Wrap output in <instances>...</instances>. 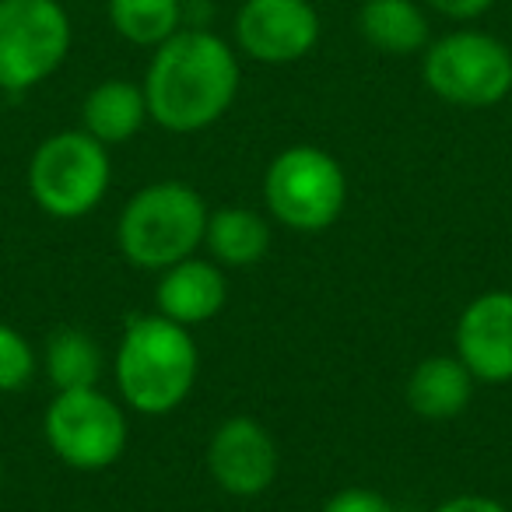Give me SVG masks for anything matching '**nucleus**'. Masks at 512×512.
<instances>
[{"mask_svg":"<svg viewBox=\"0 0 512 512\" xmlns=\"http://www.w3.org/2000/svg\"><path fill=\"white\" fill-rule=\"evenodd\" d=\"M239 81V57L218 32L179 29L151 53L141 88L158 127L169 134H200L232 109Z\"/></svg>","mask_w":512,"mask_h":512,"instance_id":"nucleus-1","label":"nucleus"},{"mask_svg":"<svg viewBox=\"0 0 512 512\" xmlns=\"http://www.w3.org/2000/svg\"><path fill=\"white\" fill-rule=\"evenodd\" d=\"M200 355L190 327L169 316H130L116 348V390L130 411L144 418L172 414L193 393Z\"/></svg>","mask_w":512,"mask_h":512,"instance_id":"nucleus-2","label":"nucleus"},{"mask_svg":"<svg viewBox=\"0 0 512 512\" xmlns=\"http://www.w3.org/2000/svg\"><path fill=\"white\" fill-rule=\"evenodd\" d=\"M207 204L193 186L179 179H158L123 204L116 221L120 253L141 271H158L197 256L207 232Z\"/></svg>","mask_w":512,"mask_h":512,"instance_id":"nucleus-3","label":"nucleus"},{"mask_svg":"<svg viewBox=\"0 0 512 512\" xmlns=\"http://www.w3.org/2000/svg\"><path fill=\"white\" fill-rule=\"evenodd\" d=\"M109 179V148L85 130H60L32 151L29 193L57 221H78L92 214L106 197Z\"/></svg>","mask_w":512,"mask_h":512,"instance_id":"nucleus-4","label":"nucleus"},{"mask_svg":"<svg viewBox=\"0 0 512 512\" xmlns=\"http://www.w3.org/2000/svg\"><path fill=\"white\" fill-rule=\"evenodd\" d=\"M264 200L267 211L292 232H323L344 214L348 176L330 151L292 144L267 165Z\"/></svg>","mask_w":512,"mask_h":512,"instance_id":"nucleus-5","label":"nucleus"},{"mask_svg":"<svg viewBox=\"0 0 512 512\" xmlns=\"http://www.w3.org/2000/svg\"><path fill=\"white\" fill-rule=\"evenodd\" d=\"M421 78L449 106H498L512 92V50L491 32L453 29L425 46Z\"/></svg>","mask_w":512,"mask_h":512,"instance_id":"nucleus-6","label":"nucleus"},{"mask_svg":"<svg viewBox=\"0 0 512 512\" xmlns=\"http://www.w3.org/2000/svg\"><path fill=\"white\" fill-rule=\"evenodd\" d=\"M74 43L60 0H0V92L18 95L64 67Z\"/></svg>","mask_w":512,"mask_h":512,"instance_id":"nucleus-7","label":"nucleus"},{"mask_svg":"<svg viewBox=\"0 0 512 512\" xmlns=\"http://www.w3.org/2000/svg\"><path fill=\"white\" fill-rule=\"evenodd\" d=\"M46 446L74 470H106L127 449V414L99 386L57 390L43 414Z\"/></svg>","mask_w":512,"mask_h":512,"instance_id":"nucleus-8","label":"nucleus"},{"mask_svg":"<svg viewBox=\"0 0 512 512\" xmlns=\"http://www.w3.org/2000/svg\"><path fill=\"white\" fill-rule=\"evenodd\" d=\"M320 11L309 0H242L235 11V43L267 67L299 64L320 43Z\"/></svg>","mask_w":512,"mask_h":512,"instance_id":"nucleus-9","label":"nucleus"},{"mask_svg":"<svg viewBox=\"0 0 512 512\" xmlns=\"http://www.w3.org/2000/svg\"><path fill=\"white\" fill-rule=\"evenodd\" d=\"M207 470L214 484L232 498L264 495L281 470V453L274 435L256 418H228L214 428L207 442Z\"/></svg>","mask_w":512,"mask_h":512,"instance_id":"nucleus-10","label":"nucleus"},{"mask_svg":"<svg viewBox=\"0 0 512 512\" xmlns=\"http://www.w3.org/2000/svg\"><path fill=\"white\" fill-rule=\"evenodd\" d=\"M456 358L477 383H512V292L491 288L467 302L456 320Z\"/></svg>","mask_w":512,"mask_h":512,"instance_id":"nucleus-11","label":"nucleus"},{"mask_svg":"<svg viewBox=\"0 0 512 512\" xmlns=\"http://www.w3.org/2000/svg\"><path fill=\"white\" fill-rule=\"evenodd\" d=\"M158 313L169 316L179 327H200L214 320L228 302V278L225 267L200 256H186L179 264L165 267L155 288Z\"/></svg>","mask_w":512,"mask_h":512,"instance_id":"nucleus-12","label":"nucleus"},{"mask_svg":"<svg viewBox=\"0 0 512 512\" xmlns=\"http://www.w3.org/2000/svg\"><path fill=\"white\" fill-rule=\"evenodd\" d=\"M477 379L456 355H432L414 365L407 379V407L418 418L449 421L467 411Z\"/></svg>","mask_w":512,"mask_h":512,"instance_id":"nucleus-13","label":"nucleus"},{"mask_svg":"<svg viewBox=\"0 0 512 512\" xmlns=\"http://www.w3.org/2000/svg\"><path fill=\"white\" fill-rule=\"evenodd\" d=\"M144 120H151L144 88L127 78L99 81L81 102V130L92 134L99 144H106V148L127 144L130 137H137Z\"/></svg>","mask_w":512,"mask_h":512,"instance_id":"nucleus-14","label":"nucleus"},{"mask_svg":"<svg viewBox=\"0 0 512 512\" xmlns=\"http://www.w3.org/2000/svg\"><path fill=\"white\" fill-rule=\"evenodd\" d=\"M355 25L365 43L390 57H411L432 43L428 15L418 0H365Z\"/></svg>","mask_w":512,"mask_h":512,"instance_id":"nucleus-15","label":"nucleus"},{"mask_svg":"<svg viewBox=\"0 0 512 512\" xmlns=\"http://www.w3.org/2000/svg\"><path fill=\"white\" fill-rule=\"evenodd\" d=\"M204 246L218 267H228V271L253 267L271 249V225L264 221V214L249 207H218L207 214Z\"/></svg>","mask_w":512,"mask_h":512,"instance_id":"nucleus-16","label":"nucleus"},{"mask_svg":"<svg viewBox=\"0 0 512 512\" xmlns=\"http://www.w3.org/2000/svg\"><path fill=\"white\" fill-rule=\"evenodd\" d=\"M106 15L116 36L144 50H158L165 39L186 29L183 0H106Z\"/></svg>","mask_w":512,"mask_h":512,"instance_id":"nucleus-17","label":"nucleus"},{"mask_svg":"<svg viewBox=\"0 0 512 512\" xmlns=\"http://www.w3.org/2000/svg\"><path fill=\"white\" fill-rule=\"evenodd\" d=\"M43 369L53 390H81V386H99L102 376V348L85 330H57L46 341Z\"/></svg>","mask_w":512,"mask_h":512,"instance_id":"nucleus-18","label":"nucleus"},{"mask_svg":"<svg viewBox=\"0 0 512 512\" xmlns=\"http://www.w3.org/2000/svg\"><path fill=\"white\" fill-rule=\"evenodd\" d=\"M36 376V351L15 327L0 323V393H18Z\"/></svg>","mask_w":512,"mask_h":512,"instance_id":"nucleus-19","label":"nucleus"},{"mask_svg":"<svg viewBox=\"0 0 512 512\" xmlns=\"http://www.w3.org/2000/svg\"><path fill=\"white\" fill-rule=\"evenodd\" d=\"M323 512H397L390 498L372 488H341L337 495L327 498Z\"/></svg>","mask_w":512,"mask_h":512,"instance_id":"nucleus-20","label":"nucleus"},{"mask_svg":"<svg viewBox=\"0 0 512 512\" xmlns=\"http://www.w3.org/2000/svg\"><path fill=\"white\" fill-rule=\"evenodd\" d=\"M425 4L449 22H474L495 8V0H425Z\"/></svg>","mask_w":512,"mask_h":512,"instance_id":"nucleus-21","label":"nucleus"},{"mask_svg":"<svg viewBox=\"0 0 512 512\" xmlns=\"http://www.w3.org/2000/svg\"><path fill=\"white\" fill-rule=\"evenodd\" d=\"M432 512H509L498 498L488 495H453L446 502H439Z\"/></svg>","mask_w":512,"mask_h":512,"instance_id":"nucleus-22","label":"nucleus"},{"mask_svg":"<svg viewBox=\"0 0 512 512\" xmlns=\"http://www.w3.org/2000/svg\"><path fill=\"white\" fill-rule=\"evenodd\" d=\"M0 488H4V463H0Z\"/></svg>","mask_w":512,"mask_h":512,"instance_id":"nucleus-23","label":"nucleus"},{"mask_svg":"<svg viewBox=\"0 0 512 512\" xmlns=\"http://www.w3.org/2000/svg\"><path fill=\"white\" fill-rule=\"evenodd\" d=\"M0 102H4V92H0Z\"/></svg>","mask_w":512,"mask_h":512,"instance_id":"nucleus-24","label":"nucleus"}]
</instances>
